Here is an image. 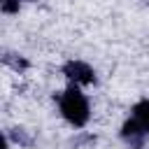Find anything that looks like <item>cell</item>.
<instances>
[{"instance_id":"obj_1","label":"cell","mask_w":149,"mask_h":149,"mask_svg":"<svg viewBox=\"0 0 149 149\" xmlns=\"http://www.w3.org/2000/svg\"><path fill=\"white\" fill-rule=\"evenodd\" d=\"M58 107H61L63 119H65L70 126H74V128L86 126V121H88V116H91L88 100H86V95L79 91L77 84H70V86L58 95Z\"/></svg>"},{"instance_id":"obj_2","label":"cell","mask_w":149,"mask_h":149,"mask_svg":"<svg viewBox=\"0 0 149 149\" xmlns=\"http://www.w3.org/2000/svg\"><path fill=\"white\" fill-rule=\"evenodd\" d=\"M63 74H65L72 84H77V86H86V84H93V81H95L93 68H91L88 63H84V61H68V63L63 65Z\"/></svg>"},{"instance_id":"obj_3","label":"cell","mask_w":149,"mask_h":149,"mask_svg":"<svg viewBox=\"0 0 149 149\" xmlns=\"http://www.w3.org/2000/svg\"><path fill=\"white\" fill-rule=\"evenodd\" d=\"M144 135H147V133L137 126V121H135L133 116H130V119L123 123V128H121V137H123L130 147H140V144H142V140H144Z\"/></svg>"},{"instance_id":"obj_4","label":"cell","mask_w":149,"mask_h":149,"mask_svg":"<svg viewBox=\"0 0 149 149\" xmlns=\"http://www.w3.org/2000/svg\"><path fill=\"white\" fill-rule=\"evenodd\" d=\"M133 119L137 121V126H140L144 133H149V100L135 102V107H133Z\"/></svg>"},{"instance_id":"obj_5","label":"cell","mask_w":149,"mask_h":149,"mask_svg":"<svg viewBox=\"0 0 149 149\" xmlns=\"http://www.w3.org/2000/svg\"><path fill=\"white\" fill-rule=\"evenodd\" d=\"M30 2H35V0H30Z\"/></svg>"}]
</instances>
